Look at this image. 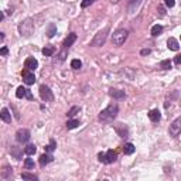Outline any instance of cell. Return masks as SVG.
Wrapping results in <instances>:
<instances>
[{
    "label": "cell",
    "mask_w": 181,
    "mask_h": 181,
    "mask_svg": "<svg viewBox=\"0 0 181 181\" xmlns=\"http://www.w3.org/2000/svg\"><path fill=\"white\" fill-rule=\"evenodd\" d=\"M21 77H23L24 83H27V85H33V83L35 82V77H34V74L30 71V69H27V68L21 72Z\"/></svg>",
    "instance_id": "8"
},
{
    "label": "cell",
    "mask_w": 181,
    "mask_h": 181,
    "mask_svg": "<svg viewBox=\"0 0 181 181\" xmlns=\"http://www.w3.org/2000/svg\"><path fill=\"white\" fill-rule=\"evenodd\" d=\"M161 31H163V27H161L160 24H156V26H153V27H151V35H153V37L160 35Z\"/></svg>",
    "instance_id": "19"
},
{
    "label": "cell",
    "mask_w": 181,
    "mask_h": 181,
    "mask_svg": "<svg viewBox=\"0 0 181 181\" xmlns=\"http://www.w3.org/2000/svg\"><path fill=\"white\" fill-rule=\"evenodd\" d=\"M10 153H12V156H14V157H16L17 160H20V159H21V154H23V153H21V150H20L18 147H16V146H13V147L10 148Z\"/></svg>",
    "instance_id": "20"
},
{
    "label": "cell",
    "mask_w": 181,
    "mask_h": 181,
    "mask_svg": "<svg viewBox=\"0 0 181 181\" xmlns=\"http://www.w3.org/2000/svg\"><path fill=\"white\" fill-rule=\"evenodd\" d=\"M57 33V27H55V26H54V24H51V26H49V28H48V37L49 38H51V37H54V34Z\"/></svg>",
    "instance_id": "31"
},
{
    "label": "cell",
    "mask_w": 181,
    "mask_h": 181,
    "mask_svg": "<svg viewBox=\"0 0 181 181\" xmlns=\"http://www.w3.org/2000/svg\"><path fill=\"white\" fill-rule=\"evenodd\" d=\"M78 126H79V122L75 120V119H71V120L66 122V129H75V127H78Z\"/></svg>",
    "instance_id": "23"
},
{
    "label": "cell",
    "mask_w": 181,
    "mask_h": 181,
    "mask_svg": "<svg viewBox=\"0 0 181 181\" xmlns=\"http://www.w3.org/2000/svg\"><path fill=\"white\" fill-rule=\"evenodd\" d=\"M55 148H57V143H55L54 140H51L48 146H45V151H47V153H52Z\"/></svg>",
    "instance_id": "28"
},
{
    "label": "cell",
    "mask_w": 181,
    "mask_h": 181,
    "mask_svg": "<svg viewBox=\"0 0 181 181\" xmlns=\"http://www.w3.org/2000/svg\"><path fill=\"white\" fill-rule=\"evenodd\" d=\"M94 1H95V0H82V1H81V7H82V9H86V7H89Z\"/></svg>",
    "instance_id": "32"
},
{
    "label": "cell",
    "mask_w": 181,
    "mask_h": 181,
    "mask_svg": "<svg viewBox=\"0 0 181 181\" xmlns=\"http://www.w3.org/2000/svg\"><path fill=\"white\" fill-rule=\"evenodd\" d=\"M18 31L23 37H30L34 33V21L31 18H26L18 24Z\"/></svg>",
    "instance_id": "2"
},
{
    "label": "cell",
    "mask_w": 181,
    "mask_h": 181,
    "mask_svg": "<svg viewBox=\"0 0 181 181\" xmlns=\"http://www.w3.org/2000/svg\"><path fill=\"white\" fill-rule=\"evenodd\" d=\"M123 153L125 154H133L134 153V146H133L132 143H126L125 147H123Z\"/></svg>",
    "instance_id": "21"
},
{
    "label": "cell",
    "mask_w": 181,
    "mask_h": 181,
    "mask_svg": "<svg viewBox=\"0 0 181 181\" xmlns=\"http://www.w3.org/2000/svg\"><path fill=\"white\" fill-rule=\"evenodd\" d=\"M52 160H54V157H52L51 154H43V156L40 157V165L44 167V165H47L48 163H51Z\"/></svg>",
    "instance_id": "17"
},
{
    "label": "cell",
    "mask_w": 181,
    "mask_h": 181,
    "mask_svg": "<svg viewBox=\"0 0 181 181\" xmlns=\"http://www.w3.org/2000/svg\"><path fill=\"white\" fill-rule=\"evenodd\" d=\"M127 35H129V31H127V30L119 28V30H116L115 33L112 34V43L119 47V45L125 44V41L127 40Z\"/></svg>",
    "instance_id": "4"
},
{
    "label": "cell",
    "mask_w": 181,
    "mask_h": 181,
    "mask_svg": "<svg viewBox=\"0 0 181 181\" xmlns=\"http://www.w3.org/2000/svg\"><path fill=\"white\" fill-rule=\"evenodd\" d=\"M148 117H150V120H151V122H159V120H160V117H161L160 110H159V109H153V110H150Z\"/></svg>",
    "instance_id": "16"
},
{
    "label": "cell",
    "mask_w": 181,
    "mask_h": 181,
    "mask_svg": "<svg viewBox=\"0 0 181 181\" xmlns=\"http://www.w3.org/2000/svg\"><path fill=\"white\" fill-rule=\"evenodd\" d=\"M140 54H142V55H148V54H150V49H142V51H140Z\"/></svg>",
    "instance_id": "38"
},
{
    "label": "cell",
    "mask_w": 181,
    "mask_h": 181,
    "mask_svg": "<svg viewBox=\"0 0 181 181\" xmlns=\"http://www.w3.org/2000/svg\"><path fill=\"white\" fill-rule=\"evenodd\" d=\"M28 92H30V91H28V89H26V88H24V86H18V88H17V91H16V96L17 98H27V96H28Z\"/></svg>",
    "instance_id": "15"
},
{
    "label": "cell",
    "mask_w": 181,
    "mask_h": 181,
    "mask_svg": "<svg viewBox=\"0 0 181 181\" xmlns=\"http://www.w3.org/2000/svg\"><path fill=\"white\" fill-rule=\"evenodd\" d=\"M117 112H119V106H117V103L112 102L109 106H106V108L99 113L98 119L100 120V122H103V123H110V122H113V119L117 116Z\"/></svg>",
    "instance_id": "1"
},
{
    "label": "cell",
    "mask_w": 181,
    "mask_h": 181,
    "mask_svg": "<svg viewBox=\"0 0 181 181\" xmlns=\"http://www.w3.org/2000/svg\"><path fill=\"white\" fill-rule=\"evenodd\" d=\"M81 66H82L81 60H72V61H71V68H72V69H79Z\"/></svg>",
    "instance_id": "27"
},
{
    "label": "cell",
    "mask_w": 181,
    "mask_h": 181,
    "mask_svg": "<svg viewBox=\"0 0 181 181\" xmlns=\"http://www.w3.org/2000/svg\"><path fill=\"white\" fill-rule=\"evenodd\" d=\"M30 137H31V134L28 129H18L16 132V139L20 143H27L30 140Z\"/></svg>",
    "instance_id": "5"
},
{
    "label": "cell",
    "mask_w": 181,
    "mask_h": 181,
    "mask_svg": "<svg viewBox=\"0 0 181 181\" xmlns=\"http://www.w3.org/2000/svg\"><path fill=\"white\" fill-rule=\"evenodd\" d=\"M108 33H109V28L106 27V28H103V30H100L98 33L95 34V37L92 38V41H91V47H100V45H103L105 43H106V38H108Z\"/></svg>",
    "instance_id": "3"
},
{
    "label": "cell",
    "mask_w": 181,
    "mask_h": 181,
    "mask_svg": "<svg viewBox=\"0 0 181 181\" xmlns=\"http://www.w3.org/2000/svg\"><path fill=\"white\" fill-rule=\"evenodd\" d=\"M120 0H110V3H119Z\"/></svg>",
    "instance_id": "40"
},
{
    "label": "cell",
    "mask_w": 181,
    "mask_h": 181,
    "mask_svg": "<svg viewBox=\"0 0 181 181\" xmlns=\"http://www.w3.org/2000/svg\"><path fill=\"white\" fill-rule=\"evenodd\" d=\"M167 47L171 49V51H178L180 45H178V41L174 38V37H170L168 41H167Z\"/></svg>",
    "instance_id": "12"
},
{
    "label": "cell",
    "mask_w": 181,
    "mask_h": 181,
    "mask_svg": "<svg viewBox=\"0 0 181 181\" xmlns=\"http://www.w3.org/2000/svg\"><path fill=\"white\" fill-rule=\"evenodd\" d=\"M164 3H165L167 7H174V4H176L174 0H164Z\"/></svg>",
    "instance_id": "34"
},
{
    "label": "cell",
    "mask_w": 181,
    "mask_h": 181,
    "mask_svg": "<svg viewBox=\"0 0 181 181\" xmlns=\"http://www.w3.org/2000/svg\"><path fill=\"white\" fill-rule=\"evenodd\" d=\"M24 167H26L27 170L34 168V160L33 159H26V160H24Z\"/></svg>",
    "instance_id": "29"
},
{
    "label": "cell",
    "mask_w": 181,
    "mask_h": 181,
    "mask_svg": "<svg viewBox=\"0 0 181 181\" xmlns=\"http://www.w3.org/2000/svg\"><path fill=\"white\" fill-rule=\"evenodd\" d=\"M40 96H41L43 100H45V102H49V100L54 99V95H52L51 89H49L48 86H45V85H41V86H40Z\"/></svg>",
    "instance_id": "6"
},
{
    "label": "cell",
    "mask_w": 181,
    "mask_h": 181,
    "mask_svg": "<svg viewBox=\"0 0 181 181\" xmlns=\"http://www.w3.org/2000/svg\"><path fill=\"white\" fill-rule=\"evenodd\" d=\"M24 66H26L27 69H30V71H35L37 66H38V61H37L34 57H28V58L24 61Z\"/></svg>",
    "instance_id": "9"
},
{
    "label": "cell",
    "mask_w": 181,
    "mask_h": 181,
    "mask_svg": "<svg viewBox=\"0 0 181 181\" xmlns=\"http://www.w3.org/2000/svg\"><path fill=\"white\" fill-rule=\"evenodd\" d=\"M0 54H1V55H7V54H9V49H7V47H1V49H0Z\"/></svg>",
    "instance_id": "36"
},
{
    "label": "cell",
    "mask_w": 181,
    "mask_h": 181,
    "mask_svg": "<svg viewBox=\"0 0 181 181\" xmlns=\"http://www.w3.org/2000/svg\"><path fill=\"white\" fill-rule=\"evenodd\" d=\"M12 174H13V171H12L10 167H4V168L1 170V178H4V180H7L9 176H12Z\"/></svg>",
    "instance_id": "22"
},
{
    "label": "cell",
    "mask_w": 181,
    "mask_h": 181,
    "mask_svg": "<svg viewBox=\"0 0 181 181\" xmlns=\"http://www.w3.org/2000/svg\"><path fill=\"white\" fill-rule=\"evenodd\" d=\"M79 110H81V108H79V106H74V108H71V109L68 110V113H66V115H68V117H74V116L79 112Z\"/></svg>",
    "instance_id": "25"
},
{
    "label": "cell",
    "mask_w": 181,
    "mask_h": 181,
    "mask_svg": "<svg viewBox=\"0 0 181 181\" xmlns=\"http://www.w3.org/2000/svg\"><path fill=\"white\" fill-rule=\"evenodd\" d=\"M0 117H1V120H3V122H6V123H10V122H12V113L9 112V109H7V108H3V109H1Z\"/></svg>",
    "instance_id": "13"
},
{
    "label": "cell",
    "mask_w": 181,
    "mask_h": 181,
    "mask_svg": "<svg viewBox=\"0 0 181 181\" xmlns=\"http://www.w3.org/2000/svg\"><path fill=\"white\" fill-rule=\"evenodd\" d=\"M116 160H117V154H116V151H113V150H108V153H106V164L115 163Z\"/></svg>",
    "instance_id": "14"
},
{
    "label": "cell",
    "mask_w": 181,
    "mask_h": 181,
    "mask_svg": "<svg viewBox=\"0 0 181 181\" xmlns=\"http://www.w3.org/2000/svg\"><path fill=\"white\" fill-rule=\"evenodd\" d=\"M54 51H55V49H54V47L48 45V47H44V48H43V54H44L45 57H51V55L54 54Z\"/></svg>",
    "instance_id": "26"
},
{
    "label": "cell",
    "mask_w": 181,
    "mask_h": 181,
    "mask_svg": "<svg viewBox=\"0 0 181 181\" xmlns=\"http://www.w3.org/2000/svg\"><path fill=\"white\" fill-rule=\"evenodd\" d=\"M159 12L161 13V16H164V9L163 7H159Z\"/></svg>",
    "instance_id": "39"
},
{
    "label": "cell",
    "mask_w": 181,
    "mask_h": 181,
    "mask_svg": "<svg viewBox=\"0 0 181 181\" xmlns=\"http://www.w3.org/2000/svg\"><path fill=\"white\" fill-rule=\"evenodd\" d=\"M65 57H66V51L64 49V51H61V52H60V61H64V60H65Z\"/></svg>",
    "instance_id": "35"
},
{
    "label": "cell",
    "mask_w": 181,
    "mask_h": 181,
    "mask_svg": "<svg viewBox=\"0 0 181 181\" xmlns=\"http://www.w3.org/2000/svg\"><path fill=\"white\" fill-rule=\"evenodd\" d=\"M181 133V116L177 117L171 125H170V134L171 136H177Z\"/></svg>",
    "instance_id": "7"
},
{
    "label": "cell",
    "mask_w": 181,
    "mask_h": 181,
    "mask_svg": "<svg viewBox=\"0 0 181 181\" xmlns=\"http://www.w3.org/2000/svg\"><path fill=\"white\" fill-rule=\"evenodd\" d=\"M75 41H77V34H75V33H71V34H68V37L64 40V44H62V45H64L65 48H68V47H71V45H72Z\"/></svg>",
    "instance_id": "10"
},
{
    "label": "cell",
    "mask_w": 181,
    "mask_h": 181,
    "mask_svg": "<svg viewBox=\"0 0 181 181\" xmlns=\"http://www.w3.org/2000/svg\"><path fill=\"white\" fill-rule=\"evenodd\" d=\"M174 62H176L177 65H181V54H178V55L176 57V60H174Z\"/></svg>",
    "instance_id": "37"
},
{
    "label": "cell",
    "mask_w": 181,
    "mask_h": 181,
    "mask_svg": "<svg viewBox=\"0 0 181 181\" xmlns=\"http://www.w3.org/2000/svg\"><path fill=\"white\" fill-rule=\"evenodd\" d=\"M160 66H161L163 69H170V68H171V61H170V60H163V61L160 62Z\"/></svg>",
    "instance_id": "30"
},
{
    "label": "cell",
    "mask_w": 181,
    "mask_h": 181,
    "mask_svg": "<svg viewBox=\"0 0 181 181\" xmlns=\"http://www.w3.org/2000/svg\"><path fill=\"white\" fill-rule=\"evenodd\" d=\"M21 177H23V180H33V181H37V176H34V174H30V173H27V171H24L23 174H21Z\"/></svg>",
    "instance_id": "24"
},
{
    "label": "cell",
    "mask_w": 181,
    "mask_h": 181,
    "mask_svg": "<svg viewBox=\"0 0 181 181\" xmlns=\"http://www.w3.org/2000/svg\"><path fill=\"white\" fill-rule=\"evenodd\" d=\"M98 159L100 163H105L106 164V154H103V153H99L98 154Z\"/></svg>",
    "instance_id": "33"
},
{
    "label": "cell",
    "mask_w": 181,
    "mask_h": 181,
    "mask_svg": "<svg viewBox=\"0 0 181 181\" xmlns=\"http://www.w3.org/2000/svg\"><path fill=\"white\" fill-rule=\"evenodd\" d=\"M109 95L113 99H123L126 98V94L123 91H119V89H109Z\"/></svg>",
    "instance_id": "11"
},
{
    "label": "cell",
    "mask_w": 181,
    "mask_h": 181,
    "mask_svg": "<svg viewBox=\"0 0 181 181\" xmlns=\"http://www.w3.org/2000/svg\"><path fill=\"white\" fill-rule=\"evenodd\" d=\"M35 151H37V147H35L34 144H27V146L24 147V153H26L27 156H33Z\"/></svg>",
    "instance_id": "18"
}]
</instances>
